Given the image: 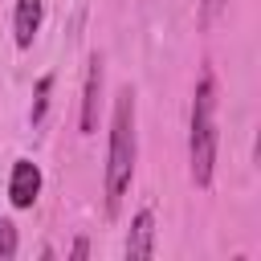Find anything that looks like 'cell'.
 Segmentation results:
<instances>
[{
    "label": "cell",
    "mask_w": 261,
    "mask_h": 261,
    "mask_svg": "<svg viewBox=\"0 0 261 261\" xmlns=\"http://www.w3.org/2000/svg\"><path fill=\"white\" fill-rule=\"evenodd\" d=\"M135 155H139V139H135V94L130 86L118 90L114 110H110V143H106V216L118 212L130 179H135Z\"/></svg>",
    "instance_id": "obj_1"
},
{
    "label": "cell",
    "mask_w": 261,
    "mask_h": 261,
    "mask_svg": "<svg viewBox=\"0 0 261 261\" xmlns=\"http://www.w3.org/2000/svg\"><path fill=\"white\" fill-rule=\"evenodd\" d=\"M41 16H45V0H16V12H12V33H16V45L29 49L37 29H41Z\"/></svg>",
    "instance_id": "obj_6"
},
{
    "label": "cell",
    "mask_w": 261,
    "mask_h": 261,
    "mask_svg": "<svg viewBox=\"0 0 261 261\" xmlns=\"http://www.w3.org/2000/svg\"><path fill=\"white\" fill-rule=\"evenodd\" d=\"M49 90H53V73H45L37 82V94H33V110H29V122H45V110H49Z\"/></svg>",
    "instance_id": "obj_7"
},
{
    "label": "cell",
    "mask_w": 261,
    "mask_h": 261,
    "mask_svg": "<svg viewBox=\"0 0 261 261\" xmlns=\"http://www.w3.org/2000/svg\"><path fill=\"white\" fill-rule=\"evenodd\" d=\"M224 4H228V0H200V24L208 29V24H212V20L224 12Z\"/></svg>",
    "instance_id": "obj_9"
},
{
    "label": "cell",
    "mask_w": 261,
    "mask_h": 261,
    "mask_svg": "<svg viewBox=\"0 0 261 261\" xmlns=\"http://www.w3.org/2000/svg\"><path fill=\"white\" fill-rule=\"evenodd\" d=\"M155 253V212L139 208L126 232V257H151Z\"/></svg>",
    "instance_id": "obj_5"
},
{
    "label": "cell",
    "mask_w": 261,
    "mask_h": 261,
    "mask_svg": "<svg viewBox=\"0 0 261 261\" xmlns=\"http://www.w3.org/2000/svg\"><path fill=\"white\" fill-rule=\"evenodd\" d=\"M0 257H16V224L0 216Z\"/></svg>",
    "instance_id": "obj_8"
},
{
    "label": "cell",
    "mask_w": 261,
    "mask_h": 261,
    "mask_svg": "<svg viewBox=\"0 0 261 261\" xmlns=\"http://www.w3.org/2000/svg\"><path fill=\"white\" fill-rule=\"evenodd\" d=\"M188 171L196 188H212L216 171V73L204 69L192 94V118H188Z\"/></svg>",
    "instance_id": "obj_2"
},
{
    "label": "cell",
    "mask_w": 261,
    "mask_h": 261,
    "mask_svg": "<svg viewBox=\"0 0 261 261\" xmlns=\"http://www.w3.org/2000/svg\"><path fill=\"white\" fill-rule=\"evenodd\" d=\"M37 196H41V167L33 159H16L12 175H8V200H12V208H33Z\"/></svg>",
    "instance_id": "obj_3"
},
{
    "label": "cell",
    "mask_w": 261,
    "mask_h": 261,
    "mask_svg": "<svg viewBox=\"0 0 261 261\" xmlns=\"http://www.w3.org/2000/svg\"><path fill=\"white\" fill-rule=\"evenodd\" d=\"M98 98H102V53H94V57H90V65H86V86H82V118H77L82 135H94V126H98Z\"/></svg>",
    "instance_id": "obj_4"
},
{
    "label": "cell",
    "mask_w": 261,
    "mask_h": 261,
    "mask_svg": "<svg viewBox=\"0 0 261 261\" xmlns=\"http://www.w3.org/2000/svg\"><path fill=\"white\" fill-rule=\"evenodd\" d=\"M86 253H90V245H86V241H73V249H69V257H77V261H82Z\"/></svg>",
    "instance_id": "obj_10"
}]
</instances>
